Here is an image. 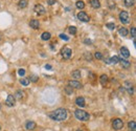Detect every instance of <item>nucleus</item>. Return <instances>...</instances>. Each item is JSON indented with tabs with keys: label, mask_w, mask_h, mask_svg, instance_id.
I'll use <instances>...</instances> for the list:
<instances>
[{
	"label": "nucleus",
	"mask_w": 136,
	"mask_h": 131,
	"mask_svg": "<svg viewBox=\"0 0 136 131\" xmlns=\"http://www.w3.org/2000/svg\"><path fill=\"white\" fill-rule=\"evenodd\" d=\"M56 2H57V0H47V3H48L49 5H54Z\"/></svg>",
	"instance_id": "38"
},
{
	"label": "nucleus",
	"mask_w": 136,
	"mask_h": 131,
	"mask_svg": "<svg viewBox=\"0 0 136 131\" xmlns=\"http://www.w3.org/2000/svg\"><path fill=\"white\" fill-rule=\"evenodd\" d=\"M135 4V0H125V5L128 7H131Z\"/></svg>",
	"instance_id": "22"
},
{
	"label": "nucleus",
	"mask_w": 136,
	"mask_h": 131,
	"mask_svg": "<svg viewBox=\"0 0 136 131\" xmlns=\"http://www.w3.org/2000/svg\"><path fill=\"white\" fill-rule=\"evenodd\" d=\"M48 117L54 121L62 122V121L66 120V118H67V110L65 108H59V109L48 113Z\"/></svg>",
	"instance_id": "1"
},
{
	"label": "nucleus",
	"mask_w": 136,
	"mask_h": 131,
	"mask_svg": "<svg viewBox=\"0 0 136 131\" xmlns=\"http://www.w3.org/2000/svg\"><path fill=\"white\" fill-rule=\"evenodd\" d=\"M84 42H85V44H87V45H88V44H89V45H91V44H92V42H91V40H90V39H85V40H84Z\"/></svg>",
	"instance_id": "37"
},
{
	"label": "nucleus",
	"mask_w": 136,
	"mask_h": 131,
	"mask_svg": "<svg viewBox=\"0 0 136 131\" xmlns=\"http://www.w3.org/2000/svg\"><path fill=\"white\" fill-rule=\"evenodd\" d=\"M64 90H65V92H66L67 95H71V93L73 92V88H72L71 86H69V85L66 86V87L64 88Z\"/></svg>",
	"instance_id": "26"
},
{
	"label": "nucleus",
	"mask_w": 136,
	"mask_h": 131,
	"mask_svg": "<svg viewBox=\"0 0 136 131\" xmlns=\"http://www.w3.org/2000/svg\"><path fill=\"white\" fill-rule=\"evenodd\" d=\"M77 19H79L80 21H83V22H88V21L90 20V17L88 16L87 13H85V12H80V13L77 14Z\"/></svg>",
	"instance_id": "7"
},
{
	"label": "nucleus",
	"mask_w": 136,
	"mask_h": 131,
	"mask_svg": "<svg viewBox=\"0 0 136 131\" xmlns=\"http://www.w3.org/2000/svg\"><path fill=\"white\" fill-rule=\"evenodd\" d=\"M69 86H71L72 88H76V89H80L83 87V85L77 81V80H72V81H69Z\"/></svg>",
	"instance_id": "9"
},
{
	"label": "nucleus",
	"mask_w": 136,
	"mask_h": 131,
	"mask_svg": "<svg viewBox=\"0 0 136 131\" xmlns=\"http://www.w3.org/2000/svg\"><path fill=\"white\" fill-rule=\"evenodd\" d=\"M121 55H122V58L127 59V58L130 57V51H129V49L127 47H122L121 48Z\"/></svg>",
	"instance_id": "12"
},
{
	"label": "nucleus",
	"mask_w": 136,
	"mask_h": 131,
	"mask_svg": "<svg viewBox=\"0 0 136 131\" xmlns=\"http://www.w3.org/2000/svg\"><path fill=\"white\" fill-rule=\"evenodd\" d=\"M20 83L23 85V86H27L29 84V80L28 79H24V78H21L20 79Z\"/></svg>",
	"instance_id": "25"
},
{
	"label": "nucleus",
	"mask_w": 136,
	"mask_h": 131,
	"mask_svg": "<svg viewBox=\"0 0 136 131\" xmlns=\"http://www.w3.org/2000/svg\"><path fill=\"white\" fill-rule=\"evenodd\" d=\"M112 127H113L114 130H121V129L124 127V122H123L121 119H116V120L113 121Z\"/></svg>",
	"instance_id": "4"
},
{
	"label": "nucleus",
	"mask_w": 136,
	"mask_h": 131,
	"mask_svg": "<svg viewBox=\"0 0 136 131\" xmlns=\"http://www.w3.org/2000/svg\"><path fill=\"white\" fill-rule=\"evenodd\" d=\"M128 92H129L130 95H133V93H134V89H133V87H132V88H130V89H128Z\"/></svg>",
	"instance_id": "40"
},
{
	"label": "nucleus",
	"mask_w": 136,
	"mask_h": 131,
	"mask_svg": "<svg viewBox=\"0 0 136 131\" xmlns=\"http://www.w3.org/2000/svg\"><path fill=\"white\" fill-rule=\"evenodd\" d=\"M119 20H121V22H122V23H124V24L129 23V22H130V16H129V13H128V12H126V11L121 12V14H119Z\"/></svg>",
	"instance_id": "3"
},
{
	"label": "nucleus",
	"mask_w": 136,
	"mask_h": 131,
	"mask_svg": "<svg viewBox=\"0 0 136 131\" xmlns=\"http://www.w3.org/2000/svg\"><path fill=\"white\" fill-rule=\"evenodd\" d=\"M5 104H6V106H8V107L15 106V104H16V98H15L13 95H8L7 98H6V100H5Z\"/></svg>",
	"instance_id": "5"
},
{
	"label": "nucleus",
	"mask_w": 136,
	"mask_h": 131,
	"mask_svg": "<svg viewBox=\"0 0 136 131\" xmlns=\"http://www.w3.org/2000/svg\"><path fill=\"white\" fill-rule=\"evenodd\" d=\"M106 26H107V28H109V29H111V30H113V29H115V24L114 23H112V22H109V23H107L106 24Z\"/></svg>",
	"instance_id": "27"
},
{
	"label": "nucleus",
	"mask_w": 136,
	"mask_h": 131,
	"mask_svg": "<svg viewBox=\"0 0 136 131\" xmlns=\"http://www.w3.org/2000/svg\"><path fill=\"white\" fill-rule=\"evenodd\" d=\"M45 68L48 69V70H50V69H51V66H50L49 64H46V65H45Z\"/></svg>",
	"instance_id": "41"
},
{
	"label": "nucleus",
	"mask_w": 136,
	"mask_h": 131,
	"mask_svg": "<svg viewBox=\"0 0 136 131\" xmlns=\"http://www.w3.org/2000/svg\"><path fill=\"white\" fill-rule=\"evenodd\" d=\"M38 79H39V78H38L37 76H32L29 80H30V82H37V81H38Z\"/></svg>",
	"instance_id": "36"
},
{
	"label": "nucleus",
	"mask_w": 136,
	"mask_h": 131,
	"mask_svg": "<svg viewBox=\"0 0 136 131\" xmlns=\"http://www.w3.org/2000/svg\"><path fill=\"white\" fill-rule=\"evenodd\" d=\"M71 54H72V51H71V49L69 48V47H63L62 48V50H61V55H62V57L64 58V59H70V57H71Z\"/></svg>",
	"instance_id": "6"
},
{
	"label": "nucleus",
	"mask_w": 136,
	"mask_h": 131,
	"mask_svg": "<svg viewBox=\"0 0 136 131\" xmlns=\"http://www.w3.org/2000/svg\"><path fill=\"white\" fill-rule=\"evenodd\" d=\"M76 131H82V130H76Z\"/></svg>",
	"instance_id": "44"
},
{
	"label": "nucleus",
	"mask_w": 136,
	"mask_h": 131,
	"mask_svg": "<svg viewBox=\"0 0 136 131\" xmlns=\"http://www.w3.org/2000/svg\"><path fill=\"white\" fill-rule=\"evenodd\" d=\"M84 57L86 58V60H87V61H91V60H92V56H91V54L86 53V54L84 55Z\"/></svg>",
	"instance_id": "32"
},
{
	"label": "nucleus",
	"mask_w": 136,
	"mask_h": 131,
	"mask_svg": "<svg viewBox=\"0 0 136 131\" xmlns=\"http://www.w3.org/2000/svg\"><path fill=\"white\" fill-rule=\"evenodd\" d=\"M121 64H122V66L124 67V68H129L130 66H131V63L129 62V61H127L126 59H124V58H119V61H118Z\"/></svg>",
	"instance_id": "15"
},
{
	"label": "nucleus",
	"mask_w": 136,
	"mask_h": 131,
	"mask_svg": "<svg viewBox=\"0 0 136 131\" xmlns=\"http://www.w3.org/2000/svg\"><path fill=\"white\" fill-rule=\"evenodd\" d=\"M29 26H30L32 28H34V29H38V28L40 27V22H39V20H37V19H33V20H30V22H29Z\"/></svg>",
	"instance_id": "11"
},
{
	"label": "nucleus",
	"mask_w": 136,
	"mask_h": 131,
	"mask_svg": "<svg viewBox=\"0 0 136 131\" xmlns=\"http://www.w3.org/2000/svg\"><path fill=\"white\" fill-rule=\"evenodd\" d=\"M118 61H119V58L117 56H113V57H111L109 59H106L105 63H107V64H116V63H118Z\"/></svg>",
	"instance_id": "10"
},
{
	"label": "nucleus",
	"mask_w": 136,
	"mask_h": 131,
	"mask_svg": "<svg viewBox=\"0 0 136 131\" xmlns=\"http://www.w3.org/2000/svg\"><path fill=\"white\" fill-rule=\"evenodd\" d=\"M100 81H101V83H102L103 85L107 84V82H108V76H107V75H102Z\"/></svg>",
	"instance_id": "21"
},
{
	"label": "nucleus",
	"mask_w": 136,
	"mask_h": 131,
	"mask_svg": "<svg viewBox=\"0 0 136 131\" xmlns=\"http://www.w3.org/2000/svg\"><path fill=\"white\" fill-rule=\"evenodd\" d=\"M129 128L131 129L132 131H136V123L135 121H131V122H129Z\"/></svg>",
	"instance_id": "23"
},
{
	"label": "nucleus",
	"mask_w": 136,
	"mask_h": 131,
	"mask_svg": "<svg viewBox=\"0 0 136 131\" xmlns=\"http://www.w3.org/2000/svg\"><path fill=\"white\" fill-rule=\"evenodd\" d=\"M35 12L38 15H43V14H45L46 9L44 8V6L42 4H37V5H35Z\"/></svg>",
	"instance_id": "8"
},
{
	"label": "nucleus",
	"mask_w": 136,
	"mask_h": 131,
	"mask_svg": "<svg viewBox=\"0 0 136 131\" xmlns=\"http://www.w3.org/2000/svg\"><path fill=\"white\" fill-rule=\"evenodd\" d=\"M18 74H19V76H21V77H23V76L25 75V70H24L23 68H20V69L18 70Z\"/></svg>",
	"instance_id": "35"
},
{
	"label": "nucleus",
	"mask_w": 136,
	"mask_h": 131,
	"mask_svg": "<svg viewBox=\"0 0 136 131\" xmlns=\"http://www.w3.org/2000/svg\"><path fill=\"white\" fill-rule=\"evenodd\" d=\"M118 34L122 36V37H126L128 35V29L126 27H121L119 30H118Z\"/></svg>",
	"instance_id": "20"
},
{
	"label": "nucleus",
	"mask_w": 136,
	"mask_h": 131,
	"mask_svg": "<svg viewBox=\"0 0 136 131\" xmlns=\"http://www.w3.org/2000/svg\"><path fill=\"white\" fill-rule=\"evenodd\" d=\"M68 32H69V34H71V35H75V34H76V27L70 26V27L68 28Z\"/></svg>",
	"instance_id": "28"
},
{
	"label": "nucleus",
	"mask_w": 136,
	"mask_h": 131,
	"mask_svg": "<svg viewBox=\"0 0 136 131\" xmlns=\"http://www.w3.org/2000/svg\"><path fill=\"white\" fill-rule=\"evenodd\" d=\"M41 38H42V40L47 41V40H49V39L51 38V34H50V33H48V32H45V33H43V34H42Z\"/></svg>",
	"instance_id": "18"
},
{
	"label": "nucleus",
	"mask_w": 136,
	"mask_h": 131,
	"mask_svg": "<svg viewBox=\"0 0 136 131\" xmlns=\"http://www.w3.org/2000/svg\"><path fill=\"white\" fill-rule=\"evenodd\" d=\"M74 116L77 120L83 121V122L89 121V119H90V114L88 112H86L85 110H82V109H76L75 112H74Z\"/></svg>",
	"instance_id": "2"
},
{
	"label": "nucleus",
	"mask_w": 136,
	"mask_h": 131,
	"mask_svg": "<svg viewBox=\"0 0 136 131\" xmlns=\"http://www.w3.org/2000/svg\"><path fill=\"white\" fill-rule=\"evenodd\" d=\"M125 87H126L127 89H130V88L133 87V85H132V83H131L130 81H126V82H125Z\"/></svg>",
	"instance_id": "31"
},
{
	"label": "nucleus",
	"mask_w": 136,
	"mask_h": 131,
	"mask_svg": "<svg viewBox=\"0 0 136 131\" xmlns=\"http://www.w3.org/2000/svg\"><path fill=\"white\" fill-rule=\"evenodd\" d=\"M27 4H28L27 0H20V1L18 2V6H19V8H25V7L27 6Z\"/></svg>",
	"instance_id": "19"
},
{
	"label": "nucleus",
	"mask_w": 136,
	"mask_h": 131,
	"mask_svg": "<svg viewBox=\"0 0 136 131\" xmlns=\"http://www.w3.org/2000/svg\"><path fill=\"white\" fill-rule=\"evenodd\" d=\"M25 128L27 130H34L36 128V123L34 121H27L25 123Z\"/></svg>",
	"instance_id": "14"
},
{
	"label": "nucleus",
	"mask_w": 136,
	"mask_h": 131,
	"mask_svg": "<svg viewBox=\"0 0 136 131\" xmlns=\"http://www.w3.org/2000/svg\"><path fill=\"white\" fill-rule=\"evenodd\" d=\"M16 96H17V98L20 100V99H22L23 98V91H21V90H18L17 91V93H16Z\"/></svg>",
	"instance_id": "33"
},
{
	"label": "nucleus",
	"mask_w": 136,
	"mask_h": 131,
	"mask_svg": "<svg viewBox=\"0 0 136 131\" xmlns=\"http://www.w3.org/2000/svg\"><path fill=\"white\" fill-rule=\"evenodd\" d=\"M94 58H95V59H97V60H102V59H103V55H102L101 53L96 51V53L94 54Z\"/></svg>",
	"instance_id": "30"
},
{
	"label": "nucleus",
	"mask_w": 136,
	"mask_h": 131,
	"mask_svg": "<svg viewBox=\"0 0 136 131\" xmlns=\"http://www.w3.org/2000/svg\"><path fill=\"white\" fill-rule=\"evenodd\" d=\"M75 6H76L77 8H81V9H82V8L85 7V3H84L82 0H80V1H77V2L75 3Z\"/></svg>",
	"instance_id": "24"
},
{
	"label": "nucleus",
	"mask_w": 136,
	"mask_h": 131,
	"mask_svg": "<svg viewBox=\"0 0 136 131\" xmlns=\"http://www.w3.org/2000/svg\"><path fill=\"white\" fill-rule=\"evenodd\" d=\"M131 36H132L133 40L135 41V37H136V28H135V26H132V27H131Z\"/></svg>",
	"instance_id": "29"
},
{
	"label": "nucleus",
	"mask_w": 136,
	"mask_h": 131,
	"mask_svg": "<svg viewBox=\"0 0 136 131\" xmlns=\"http://www.w3.org/2000/svg\"><path fill=\"white\" fill-rule=\"evenodd\" d=\"M60 38H61V39H64L65 41H68V40H69V37L66 36L65 34H60Z\"/></svg>",
	"instance_id": "34"
},
{
	"label": "nucleus",
	"mask_w": 136,
	"mask_h": 131,
	"mask_svg": "<svg viewBox=\"0 0 136 131\" xmlns=\"http://www.w3.org/2000/svg\"><path fill=\"white\" fill-rule=\"evenodd\" d=\"M0 129H1V127H0Z\"/></svg>",
	"instance_id": "45"
},
{
	"label": "nucleus",
	"mask_w": 136,
	"mask_h": 131,
	"mask_svg": "<svg viewBox=\"0 0 136 131\" xmlns=\"http://www.w3.org/2000/svg\"><path fill=\"white\" fill-rule=\"evenodd\" d=\"M71 76H72V78L74 79V80H77V79H81V77H82V74H81V71L80 70H73V71H71Z\"/></svg>",
	"instance_id": "16"
},
{
	"label": "nucleus",
	"mask_w": 136,
	"mask_h": 131,
	"mask_svg": "<svg viewBox=\"0 0 136 131\" xmlns=\"http://www.w3.org/2000/svg\"><path fill=\"white\" fill-rule=\"evenodd\" d=\"M90 4L93 8H100L101 7V2L100 0H90Z\"/></svg>",
	"instance_id": "17"
},
{
	"label": "nucleus",
	"mask_w": 136,
	"mask_h": 131,
	"mask_svg": "<svg viewBox=\"0 0 136 131\" xmlns=\"http://www.w3.org/2000/svg\"><path fill=\"white\" fill-rule=\"evenodd\" d=\"M75 104L79 107H85V99L83 97H77L75 99Z\"/></svg>",
	"instance_id": "13"
},
{
	"label": "nucleus",
	"mask_w": 136,
	"mask_h": 131,
	"mask_svg": "<svg viewBox=\"0 0 136 131\" xmlns=\"http://www.w3.org/2000/svg\"><path fill=\"white\" fill-rule=\"evenodd\" d=\"M0 40H1V36H0Z\"/></svg>",
	"instance_id": "43"
},
{
	"label": "nucleus",
	"mask_w": 136,
	"mask_h": 131,
	"mask_svg": "<svg viewBox=\"0 0 136 131\" xmlns=\"http://www.w3.org/2000/svg\"><path fill=\"white\" fill-rule=\"evenodd\" d=\"M109 6H110V8H111V9H113V8L115 7V3H112L111 1H109Z\"/></svg>",
	"instance_id": "39"
},
{
	"label": "nucleus",
	"mask_w": 136,
	"mask_h": 131,
	"mask_svg": "<svg viewBox=\"0 0 136 131\" xmlns=\"http://www.w3.org/2000/svg\"><path fill=\"white\" fill-rule=\"evenodd\" d=\"M0 109H1V104H0Z\"/></svg>",
	"instance_id": "42"
}]
</instances>
